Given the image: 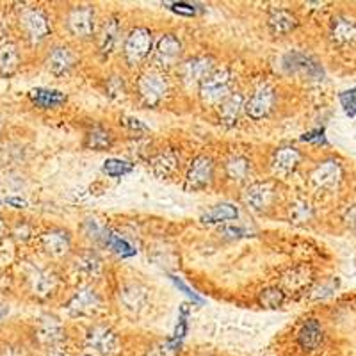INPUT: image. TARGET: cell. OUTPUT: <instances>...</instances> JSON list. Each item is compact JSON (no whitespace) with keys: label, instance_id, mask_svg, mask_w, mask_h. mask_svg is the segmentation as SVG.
Listing matches in <instances>:
<instances>
[{"label":"cell","instance_id":"obj_1","mask_svg":"<svg viewBox=\"0 0 356 356\" xmlns=\"http://www.w3.org/2000/svg\"><path fill=\"white\" fill-rule=\"evenodd\" d=\"M232 75L228 70H216L200 84V97L207 104H221L230 95Z\"/></svg>","mask_w":356,"mask_h":356},{"label":"cell","instance_id":"obj_2","mask_svg":"<svg viewBox=\"0 0 356 356\" xmlns=\"http://www.w3.org/2000/svg\"><path fill=\"white\" fill-rule=\"evenodd\" d=\"M138 93L145 106L157 107L168 93L166 79L161 73H146L138 81Z\"/></svg>","mask_w":356,"mask_h":356},{"label":"cell","instance_id":"obj_3","mask_svg":"<svg viewBox=\"0 0 356 356\" xmlns=\"http://www.w3.org/2000/svg\"><path fill=\"white\" fill-rule=\"evenodd\" d=\"M152 50V33L145 27L134 29L132 33L127 36L123 54L130 66L139 65Z\"/></svg>","mask_w":356,"mask_h":356},{"label":"cell","instance_id":"obj_4","mask_svg":"<svg viewBox=\"0 0 356 356\" xmlns=\"http://www.w3.org/2000/svg\"><path fill=\"white\" fill-rule=\"evenodd\" d=\"M66 27L75 38H91L95 34V9L91 6H77L68 13Z\"/></svg>","mask_w":356,"mask_h":356},{"label":"cell","instance_id":"obj_5","mask_svg":"<svg viewBox=\"0 0 356 356\" xmlns=\"http://www.w3.org/2000/svg\"><path fill=\"white\" fill-rule=\"evenodd\" d=\"M214 178V162L207 155H198L191 162L189 171L186 177V187L191 191H202L207 186H211Z\"/></svg>","mask_w":356,"mask_h":356},{"label":"cell","instance_id":"obj_6","mask_svg":"<svg viewBox=\"0 0 356 356\" xmlns=\"http://www.w3.org/2000/svg\"><path fill=\"white\" fill-rule=\"evenodd\" d=\"M275 196L276 191L271 182H257L246 187L243 195V202L251 211L264 212L273 205Z\"/></svg>","mask_w":356,"mask_h":356},{"label":"cell","instance_id":"obj_7","mask_svg":"<svg viewBox=\"0 0 356 356\" xmlns=\"http://www.w3.org/2000/svg\"><path fill=\"white\" fill-rule=\"evenodd\" d=\"M20 27L25 33L29 41L40 43L50 33L49 18L44 17V13L40 9H27L20 17Z\"/></svg>","mask_w":356,"mask_h":356},{"label":"cell","instance_id":"obj_8","mask_svg":"<svg viewBox=\"0 0 356 356\" xmlns=\"http://www.w3.org/2000/svg\"><path fill=\"white\" fill-rule=\"evenodd\" d=\"M102 298L98 292L91 287L79 289L75 294L72 296V300L68 301L66 308L72 316H93L100 310Z\"/></svg>","mask_w":356,"mask_h":356},{"label":"cell","instance_id":"obj_9","mask_svg":"<svg viewBox=\"0 0 356 356\" xmlns=\"http://www.w3.org/2000/svg\"><path fill=\"white\" fill-rule=\"evenodd\" d=\"M86 342H88L89 348L106 356L114 355L120 348V339H118L116 333L107 326H102V324H97V326L88 330Z\"/></svg>","mask_w":356,"mask_h":356},{"label":"cell","instance_id":"obj_10","mask_svg":"<svg viewBox=\"0 0 356 356\" xmlns=\"http://www.w3.org/2000/svg\"><path fill=\"white\" fill-rule=\"evenodd\" d=\"M273 106H275V91L267 86H262L244 104V109L251 120H262L271 113Z\"/></svg>","mask_w":356,"mask_h":356},{"label":"cell","instance_id":"obj_11","mask_svg":"<svg viewBox=\"0 0 356 356\" xmlns=\"http://www.w3.org/2000/svg\"><path fill=\"white\" fill-rule=\"evenodd\" d=\"M284 66L287 72L291 73H301L310 79H321L323 77V66L312 59L310 56H305L301 52H291L285 56Z\"/></svg>","mask_w":356,"mask_h":356},{"label":"cell","instance_id":"obj_12","mask_svg":"<svg viewBox=\"0 0 356 356\" xmlns=\"http://www.w3.org/2000/svg\"><path fill=\"white\" fill-rule=\"evenodd\" d=\"M180 57H182V41L175 34L161 36V40L157 41V49H155V61L168 68V66L177 65Z\"/></svg>","mask_w":356,"mask_h":356},{"label":"cell","instance_id":"obj_13","mask_svg":"<svg viewBox=\"0 0 356 356\" xmlns=\"http://www.w3.org/2000/svg\"><path fill=\"white\" fill-rule=\"evenodd\" d=\"M41 246L50 257H65L72 250V235L65 228H54L41 237Z\"/></svg>","mask_w":356,"mask_h":356},{"label":"cell","instance_id":"obj_14","mask_svg":"<svg viewBox=\"0 0 356 356\" xmlns=\"http://www.w3.org/2000/svg\"><path fill=\"white\" fill-rule=\"evenodd\" d=\"M212 72L214 63L211 57H193L182 66V77L186 84H202Z\"/></svg>","mask_w":356,"mask_h":356},{"label":"cell","instance_id":"obj_15","mask_svg":"<svg viewBox=\"0 0 356 356\" xmlns=\"http://www.w3.org/2000/svg\"><path fill=\"white\" fill-rule=\"evenodd\" d=\"M36 340L40 342L41 346H47V348H52V346H57L59 342H63L66 337L65 328H63V324L59 323L54 317H44L41 319V323L38 324L36 328Z\"/></svg>","mask_w":356,"mask_h":356},{"label":"cell","instance_id":"obj_16","mask_svg":"<svg viewBox=\"0 0 356 356\" xmlns=\"http://www.w3.org/2000/svg\"><path fill=\"white\" fill-rule=\"evenodd\" d=\"M342 180V168L337 161H324L321 162L316 170L312 171V182L317 187H335Z\"/></svg>","mask_w":356,"mask_h":356},{"label":"cell","instance_id":"obj_17","mask_svg":"<svg viewBox=\"0 0 356 356\" xmlns=\"http://www.w3.org/2000/svg\"><path fill=\"white\" fill-rule=\"evenodd\" d=\"M77 63V56L68 47H56L47 59V68L54 75H65Z\"/></svg>","mask_w":356,"mask_h":356},{"label":"cell","instance_id":"obj_18","mask_svg":"<svg viewBox=\"0 0 356 356\" xmlns=\"http://www.w3.org/2000/svg\"><path fill=\"white\" fill-rule=\"evenodd\" d=\"M301 154L294 146H282L273 155V170L278 175H287L300 166Z\"/></svg>","mask_w":356,"mask_h":356},{"label":"cell","instance_id":"obj_19","mask_svg":"<svg viewBox=\"0 0 356 356\" xmlns=\"http://www.w3.org/2000/svg\"><path fill=\"white\" fill-rule=\"evenodd\" d=\"M312 282V269L308 266L291 267L284 276H282V285L289 292H300L307 289Z\"/></svg>","mask_w":356,"mask_h":356},{"label":"cell","instance_id":"obj_20","mask_svg":"<svg viewBox=\"0 0 356 356\" xmlns=\"http://www.w3.org/2000/svg\"><path fill=\"white\" fill-rule=\"evenodd\" d=\"M244 109V97L241 93H230L219 104V118L225 125L232 127L239 120L241 111Z\"/></svg>","mask_w":356,"mask_h":356},{"label":"cell","instance_id":"obj_21","mask_svg":"<svg viewBox=\"0 0 356 356\" xmlns=\"http://www.w3.org/2000/svg\"><path fill=\"white\" fill-rule=\"evenodd\" d=\"M267 25H269L275 36H284V34L292 33L298 27V18L291 11H287V9H276V11L271 13Z\"/></svg>","mask_w":356,"mask_h":356},{"label":"cell","instance_id":"obj_22","mask_svg":"<svg viewBox=\"0 0 356 356\" xmlns=\"http://www.w3.org/2000/svg\"><path fill=\"white\" fill-rule=\"evenodd\" d=\"M323 337V326L316 319H312L308 323H305L303 328L300 330V333H298V342H300V346L305 351H314V349H317L321 346Z\"/></svg>","mask_w":356,"mask_h":356},{"label":"cell","instance_id":"obj_23","mask_svg":"<svg viewBox=\"0 0 356 356\" xmlns=\"http://www.w3.org/2000/svg\"><path fill=\"white\" fill-rule=\"evenodd\" d=\"M29 97H31L34 106L41 107V109H54V107L63 106L66 102V95L61 91H56V89H33Z\"/></svg>","mask_w":356,"mask_h":356},{"label":"cell","instance_id":"obj_24","mask_svg":"<svg viewBox=\"0 0 356 356\" xmlns=\"http://www.w3.org/2000/svg\"><path fill=\"white\" fill-rule=\"evenodd\" d=\"M113 132L106 127L97 125L93 129H89L86 132V139H84V146L89 148V150H95V152H102V150H107L113 146Z\"/></svg>","mask_w":356,"mask_h":356},{"label":"cell","instance_id":"obj_25","mask_svg":"<svg viewBox=\"0 0 356 356\" xmlns=\"http://www.w3.org/2000/svg\"><path fill=\"white\" fill-rule=\"evenodd\" d=\"M178 162H180V157H178L177 152L164 150L152 159V168H154L155 175L168 178L177 171Z\"/></svg>","mask_w":356,"mask_h":356},{"label":"cell","instance_id":"obj_26","mask_svg":"<svg viewBox=\"0 0 356 356\" xmlns=\"http://www.w3.org/2000/svg\"><path fill=\"white\" fill-rule=\"evenodd\" d=\"M332 38L337 43H353L356 41V20L339 17L332 24Z\"/></svg>","mask_w":356,"mask_h":356},{"label":"cell","instance_id":"obj_27","mask_svg":"<svg viewBox=\"0 0 356 356\" xmlns=\"http://www.w3.org/2000/svg\"><path fill=\"white\" fill-rule=\"evenodd\" d=\"M239 216V211H237V207L230 205V203H219V205L212 207L207 212L202 214V222L205 225H216V222H225L230 221V219H237Z\"/></svg>","mask_w":356,"mask_h":356},{"label":"cell","instance_id":"obj_28","mask_svg":"<svg viewBox=\"0 0 356 356\" xmlns=\"http://www.w3.org/2000/svg\"><path fill=\"white\" fill-rule=\"evenodd\" d=\"M118 36H120V22L116 17L109 18L102 27L100 38H98V44H100V52L106 54L113 52V49L118 43Z\"/></svg>","mask_w":356,"mask_h":356},{"label":"cell","instance_id":"obj_29","mask_svg":"<svg viewBox=\"0 0 356 356\" xmlns=\"http://www.w3.org/2000/svg\"><path fill=\"white\" fill-rule=\"evenodd\" d=\"M225 171H227V177L230 178L232 182L241 184L244 180H248V177H250L251 162L246 157H243V155H235V157H232L227 162Z\"/></svg>","mask_w":356,"mask_h":356},{"label":"cell","instance_id":"obj_30","mask_svg":"<svg viewBox=\"0 0 356 356\" xmlns=\"http://www.w3.org/2000/svg\"><path fill=\"white\" fill-rule=\"evenodd\" d=\"M20 66V54L15 44H4L0 47V75H13Z\"/></svg>","mask_w":356,"mask_h":356},{"label":"cell","instance_id":"obj_31","mask_svg":"<svg viewBox=\"0 0 356 356\" xmlns=\"http://www.w3.org/2000/svg\"><path fill=\"white\" fill-rule=\"evenodd\" d=\"M57 287V278L52 271H36L33 276V292L38 298H47Z\"/></svg>","mask_w":356,"mask_h":356},{"label":"cell","instance_id":"obj_32","mask_svg":"<svg viewBox=\"0 0 356 356\" xmlns=\"http://www.w3.org/2000/svg\"><path fill=\"white\" fill-rule=\"evenodd\" d=\"M75 266L81 273L88 276H97L100 275L102 271V259L98 253H95L93 250H88V251H82L81 255L75 259Z\"/></svg>","mask_w":356,"mask_h":356},{"label":"cell","instance_id":"obj_33","mask_svg":"<svg viewBox=\"0 0 356 356\" xmlns=\"http://www.w3.org/2000/svg\"><path fill=\"white\" fill-rule=\"evenodd\" d=\"M285 301V291L280 287L264 289L259 294V305L264 308H278Z\"/></svg>","mask_w":356,"mask_h":356},{"label":"cell","instance_id":"obj_34","mask_svg":"<svg viewBox=\"0 0 356 356\" xmlns=\"http://www.w3.org/2000/svg\"><path fill=\"white\" fill-rule=\"evenodd\" d=\"M130 171H132V164L127 161H122V159H107V161L104 162V173H106L107 177L118 178L130 173Z\"/></svg>","mask_w":356,"mask_h":356},{"label":"cell","instance_id":"obj_35","mask_svg":"<svg viewBox=\"0 0 356 356\" xmlns=\"http://www.w3.org/2000/svg\"><path fill=\"white\" fill-rule=\"evenodd\" d=\"M314 218V209L307 202H296L291 205V221L308 222Z\"/></svg>","mask_w":356,"mask_h":356},{"label":"cell","instance_id":"obj_36","mask_svg":"<svg viewBox=\"0 0 356 356\" xmlns=\"http://www.w3.org/2000/svg\"><path fill=\"white\" fill-rule=\"evenodd\" d=\"M106 244L114 251V253H118V255H122V257L134 255V248L130 246L125 239H122L120 235H114L109 232L106 237Z\"/></svg>","mask_w":356,"mask_h":356},{"label":"cell","instance_id":"obj_37","mask_svg":"<svg viewBox=\"0 0 356 356\" xmlns=\"http://www.w3.org/2000/svg\"><path fill=\"white\" fill-rule=\"evenodd\" d=\"M340 104L344 107L348 116H355L356 114V88L348 89L344 93H340Z\"/></svg>","mask_w":356,"mask_h":356},{"label":"cell","instance_id":"obj_38","mask_svg":"<svg viewBox=\"0 0 356 356\" xmlns=\"http://www.w3.org/2000/svg\"><path fill=\"white\" fill-rule=\"evenodd\" d=\"M225 237H232V239H235V237H243V235H248V230L246 228H241V227H228V228H222L221 232Z\"/></svg>","mask_w":356,"mask_h":356},{"label":"cell","instance_id":"obj_39","mask_svg":"<svg viewBox=\"0 0 356 356\" xmlns=\"http://www.w3.org/2000/svg\"><path fill=\"white\" fill-rule=\"evenodd\" d=\"M171 9H173L175 13H180V15H187V17H193V15H196V9L195 6H191V4H173L171 6Z\"/></svg>","mask_w":356,"mask_h":356},{"label":"cell","instance_id":"obj_40","mask_svg":"<svg viewBox=\"0 0 356 356\" xmlns=\"http://www.w3.org/2000/svg\"><path fill=\"white\" fill-rule=\"evenodd\" d=\"M305 141H310V143H324V132L323 130H314V132H308L305 134Z\"/></svg>","mask_w":356,"mask_h":356},{"label":"cell","instance_id":"obj_41","mask_svg":"<svg viewBox=\"0 0 356 356\" xmlns=\"http://www.w3.org/2000/svg\"><path fill=\"white\" fill-rule=\"evenodd\" d=\"M344 219H346V222H348L349 227L353 228V230H356V205L349 207L348 211H346V214H344Z\"/></svg>","mask_w":356,"mask_h":356},{"label":"cell","instance_id":"obj_42","mask_svg":"<svg viewBox=\"0 0 356 356\" xmlns=\"http://www.w3.org/2000/svg\"><path fill=\"white\" fill-rule=\"evenodd\" d=\"M9 203H13V205H20V207L25 205V203L22 202V200H9Z\"/></svg>","mask_w":356,"mask_h":356},{"label":"cell","instance_id":"obj_43","mask_svg":"<svg viewBox=\"0 0 356 356\" xmlns=\"http://www.w3.org/2000/svg\"><path fill=\"white\" fill-rule=\"evenodd\" d=\"M4 316H6V308L0 307V319H2V317H4Z\"/></svg>","mask_w":356,"mask_h":356},{"label":"cell","instance_id":"obj_44","mask_svg":"<svg viewBox=\"0 0 356 356\" xmlns=\"http://www.w3.org/2000/svg\"><path fill=\"white\" fill-rule=\"evenodd\" d=\"M49 356H65V355H61V353H50Z\"/></svg>","mask_w":356,"mask_h":356},{"label":"cell","instance_id":"obj_45","mask_svg":"<svg viewBox=\"0 0 356 356\" xmlns=\"http://www.w3.org/2000/svg\"><path fill=\"white\" fill-rule=\"evenodd\" d=\"M2 230H4V225H2V221H0V234H2Z\"/></svg>","mask_w":356,"mask_h":356},{"label":"cell","instance_id":"obj_46","mask_svg":"<svg viewBox=\"0 0 356 356\" xmlns=\"http://www.w3.org/2000/svg\"><path fill=\"white\" fill-rule=\"evenodd\" d=\"M84 356H93V355H84Z\"/></svg>","mask_w":356,"mask_h":356},{"label":"cell","instance_id":"obj_47","mask_svg":"<svg viewBox=\"0 0 356 356\" xmlns=\"http://www.w3.org/2000/svg\"><path fill=\"white\" fill-rule=\"evenodd\" d=\"M355 303H356V300H355Z\"/></svg>","mask_w":356,"mask_h":356}]
</instances>
